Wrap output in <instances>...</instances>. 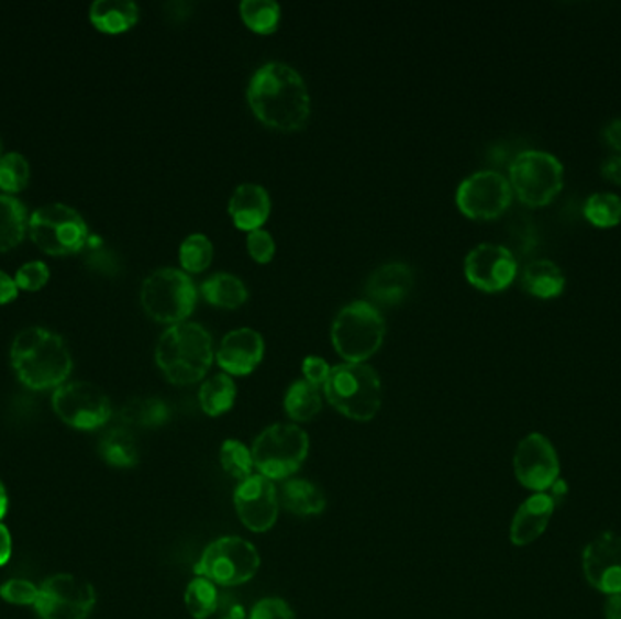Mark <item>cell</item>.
<instances>
[{
    "instance_id": "cell-1",
    "label": "cell",
    "mask_w": 621,
    "mask_h": 619,
    "mask_svg": "<svg viewBox=\"0 0 621 619\" xmlns=\"http://www.w3.org/2000/svg\"><path fill=\"white\" fill-rule=\"evenodd\" d=\"M251 110L278 131H298L308 124L311 97L302 75L288 64L269 63L256 69L247 88Z\"/></svg>"
},
{
    "instance_id": "cell-2",
    "label": "cell",
    "mask_w": 621,
    "mask_h": 619,
    "mask_svg": "<svg viewBox=\"0 0 621 619\" xmlns=\"http://www.w3.org/2000/svg\"><path fill=\"white\" fill-rule=\"evenodd\" d=\"M10 358L19 380L33 390L57 389L74 369V358L63 336L41 325L16 333Z\"/></svg>"
},
{
    "instance_id": "cell-3",
    "label": "cell",
    "mask_w": 621,
    "mask_h": 619,
    "mask_svg": "<svg viewBox=\"0 0 621 619\" xmlns=\"http://www.w3.org/2000/svg\"><path fill=\"white\" fill-rule=\"evenodd\" d=\"M155 358L171 384H197L213 364L211 334L200 323H175L158 340Z\"/></svg>"
},
{
    "instance_id": "cell-4",
    "label": "cell",
    "mask_w": 621,
    "mask_h": 619,
    "mask_svg": "<svg viewBox=\"0 0 621 619\" xmlns=\"http://www.w3.org/2000/svg\"><path fill=\"white\" fill-rule=\"evenodd\" d=\"M324 390L331 406L355 422H369L380 411L381 382L372 365L345 362L331 367Z\"/></svg>"
},
{
    "instance_id": "cell-5",
    "label": "cell",
    "mask_w": 621,
    "mask_h": 619,
    "mask_svg": "<svg viewBox=\"0 0 621 619\" xmlns=\"http://www.w3.org/2000/svg\"><path fill=\"white\" fill-rule=\"evenodd\" d=\"M251 454L253 465L264 478L289 479L308 458V432L295 423H275L256 436Z\"/></svg>"
},
{
    "instance_id": "cell-6",
    "label": "cell",
    "mask_w": 621,
    "mask_h": 619,
    "mask_svg": "<svg viewBox=\"0 0 621 619\" xmlns=\"http://www.w3.org/2000/svg\"><path fill=\"white\" fill-rule=\"evenodd\" d=\"M386 322L372 303L353 302L336 314L331 329L334 349L347 364H364L384 344Z\"/></svg>"
},
{
    "instance_id": "cell-7",
    "label": "cell",
    "mask_w": 621,
    "mask_h": 619,
    "mask_svg": "<svg viewBox=\"0 0 621 619\" xmlns=\"http://www.w3.org/2000/svg\"><path fill=\"white\" fill-rule=\"evenodd\" d=\"M509 183L523 203L542 208L564 188V164L558 156L539 150L518 153L509 167Z\"/></svg>"
},
{
    "instance_id": "cell-8",
    "label": "cell",
    "mask_w": 621,
    "mask_h": 619,
    "mask_svg": "<svg viewBox=\"0 0 621 619\" xmlns=\"http://www.w3.org/2000/svg\"><path fill=\"white\" fill-rule=\"evenodd\" d=\"M27 231L33 242L49 255L79 253L88 244L89 230L77 209L53 202L30 214Z\"/></svg>"
},
{
    "instance_id": "cell-9",
    "label": "cell",
    "mask_w": 621,
    "mask_h": 619,
    "mask_svg": "<svg viewBox=\"0 0 621 619\" xmlns=\"http://www.w3.org/2000/svg\"><path fill=\"white\" fill-rule=\"evenodd\" d=\"M260 568V554L255 545L239 537L214 540L206 546L195 574L213 582L217 587H236L255 578Z\"/></svg>"
},
{
    "instance_id": "cell-10",
    "label": "cell",
    "mask_w": 621,
    "mask_h": 619,
    "mask_svg": "<svg viewBox=\"0 0 621 619\" xmlns=\"http://www.w3.org/2000/svg\"><path fill=\"white\" fill-rule=\"evenodd\" d=\"M142 308L147 314L163 323H182L193 312L197 289L184 272L163 267L153 272L142 284Z\"/></svg>"
},
{
    "instance_id": "cell-11",
    "label": "cell",
    "mask_w": 621,
    "mask_h": 619,
    "mask_svg": "<svg viewBox=\"0 0 621 619\" xmlns=\"http://www.w3.org/2000/svg\"><path fill=\"white\" fill-rule=\"evenodd\" d=\"M52 404L64 423L80 431L99 429L113 414L110 398L91 382H66L53 390Z\"/></svg>"
},
{
    "instance_id": "cell-12",
    "label": "cell",
    "mask_w": 621,
    "mask_h": 619,
    "mask_svg": "<svg viewBox=\"0 0 621 619\" xmlns=\"http://www.w3.org/2000/svg\"><path fill=\"white\" fill-rule=\"evenodd\" d=\"M95 601L97 594L88 582L74 574H55L38 587L33 607L42 619H86Z\"/></svg>"
},
{
    "instance_id": "cell-13",
    "label": "cell",
    "mask_w": 621,
    "mask_h": 619,
    "mask_svg": "<svg viewBox=\"0 0 621 619\" xmlns=\"http://www.w3.org/2000/svg\"><path fill=\"white\" fill-rule=\"evenodd\" d=\"M511 183L498 172L473 173L456 191L459 211L475 220L497 219L511 206Z\"/></svg>"
},
{
    "instance_id": "cell-14",
    "label": "cell",
    "mask_w": 621,
    "mask_h": 619,
    "mask_svg": "<svg viewBox=\"0 0 621 619\" xmlns=\"http://www.w3.org/2000/svg\"><path fill=\"white\" fill-rule=\"evenodd\" d=\"M514 474L525 489L547 493L559 479V460L553 443L540 432H533L518 443Z\"/></svg>"
},
{
    "instance_id": "cell-15",
    "label": "cell",
    "mask_w": 621,
    "mask_h": 619,
    "mask_svg": "<svg viewBox=\"0 0 621 619\" xmlns=\"http://www.w3.org/2000/svg\"><path fill=\"white\" fill-rule=\"evenodd\" d=\"M236 515L242 523L253 532L271 531L277 523L280 500L278 489L271 479L264 478L262 474H253L249 478L239 484L233 495Z\"/></svg>"
},
{
    "instance_id": "cell-16",
    "label": "cell",
    "mask_w": 621,
    "mask_h": 619,
    "mask_svg": "<svg viewBox=\"0 0 621 619\" xmlns=\"http://www.w3.org/2000/svg\"><path fill=\"white\" fill-rule=\"evenodd\" d=\"M517 273V258L503 245H476L465 256V276L480 291H503L514 281Z\"/></svg>"
},
{
    "instance_id": "cell-17",
    "label": "cell",
    "mask_w": 621,
    "mask_h": 619,
    "mask_svg": "<svg viewBox=\"0 0 621 619\" xmlns=\"http://www.w3.org/2000/svg\"><path fill=\"white\" fill-rule=\"evenodd\" d=\"M584 573L587 582L600 593L621 594V537L603 532L585 546Z\"/></svg>"
},
{
    "instance_id": "cell-18",
    "label": "cell",
    "mask_w": 621,
    "mask_h": 619,
    "mask_svg": "<svg viewBox=\"0 0 621 619\" xmlns=\"http://www.w3.org/2000/svg\"><path fill=\"white\" fill-rule=\"evenodd\" d=\"M264 358V339L255 329L242 328L225 334L217 360L225 375H249Z\"/></svg>"
},
{
    "instance_id": "cell-19",
    "label": "cell",
    "mask_w": 621,
    "mask_h": 619,
    "mask_svg": "<svg viewBox=\"0 0 621 619\" xmlns=\"http://www.w3.org/2000/svg\"><path fill=\"white\" fill-rule=\"evenodd\" d=\"M556 507L558 505L548 493H536L523 501L512 518V545L525 546L536 542L551 523Z\"/></svg>"
},
{
    "instance_id": "cell-20",
    "label": "cell",
    "mask_w": 621,
    "mask_h": 619,
    "mask_svg": "<svg viewBox=\"0 0 621 619\" xmlns=\"http://www.w3.org/2000/svg\"><path fill=\"white\" fill-rule=\"evenodd\" d=\"M271 213V198L258 184H242L230 200V214L239 230H260Z\"/></svg>"
},
{
    "instance_id": "cell-21",
    "label": "cell",
    "mask_w": 621,
    "mask_h": 619,
    "mask_svg": "<svg viewBox=\"0 0 621 619\" xmlns=\"http://www.w3.org/2000/svg\"><path fill=\"white\" fill-rule=\"evenodd\" d=\"M413 269L402 262L380 266L367 281V292L376 302L398 303L413 287Z\"/></svg>"
},
{
    "instance_id": "cell-22",
    "label": "cell",
    "mask_w": 621,
    "mask_h": 619,
    "mask_svg": "<svg viewBox=\"0 0 621 619\" xmlns=\"http://www.w3.org/2000/svg\"><path fill=\"white\" fill-rule=\"evenodd\" d=\"M138 13L133 0H95L89 8V21L100 32L122 33L135 26Z\"/></svg>"
},
{
    "instance_id": "cell-23",
    "label": "cell",
    "mask_w": 621,
    "mask_h": 619,
    "mask_svg": "<svg viewBox=\"0 0 621 619\" xmlns=\"http://www.w3.org/2000/svg\"><path fill=\"white\" fill-rule=\"evenodd\" d=\"M278 500L284 509L297 516H317L325 509V496L317 485L308 479H286L278 490Z\"/></svg>"
},
{
    "instance_id": "cell-24",
    "label": "cell",
    "mask_w": 621,
    "mask_h": 619,
    "mask_svg": "<svg viewBox=\"0 0 621 619\" xmlns=\"http://www.w3.org/2000/svg\"><path fill=\"white\" fill-rule=\"evenodd\" d=\"M522 281L525 291L539 298H556L565 289L562 267L548 258H539L528 264L523 269Z\"/></svg>"
},
{
    "instance_id": "cell-25",
    "label": "cell",
    "mask_w": 621,
    "mask_h": 619,
    "mask_svg": "<svg viewBox=\"0 0 621 619\" xmlns=\"http://www.w3.org/2000/svg\"><path fill=\"white\" fill-rule=\"evenodd\" d=\"M27 224L26 206L13 195H0V251L21 244L26 236Z\"/></svg>"
},
{
    "instance_id": "cell-26",
    "label": "cell",
    "mask_w": 621,
    "mask_h": 619,
    "mask_svg": "<svg viewBox=\"0 0 621 619\" xmlns=\"http://www.w3.org/2000/svg\"><path fill=\"white\" fill-rule=\"evenodd\" d=\"M202 295L214 308L236 309L247 300V287L239 276L219 273L202 284Z\"/></svg>"
},
{
    "instance_id": "cell-27",
    "label": "cell",
    "mask_w": 621,
    "mask_h": 619,
    "mask_svg": "<svg viewBox=\"0 0 621 619\" xmlns=\"http://www.w3.org/2000/svg\"><path fill=\"white\" fill-rule=\"evenodd\" d=\"M100 456L113 467H133L138 464V445L127 429L117 427L100 440Z\"/></svg>"
},
{
    "instance_id": "cell-28",
    "label": "cell",
    "mask_w": 621,
    "mask_h": 619,
    "mask_svg": "<svg viewBox=\"0 0 621 619\" xmlns=\"http://www.w3.org/2000/svg\"><path fill=\"white\" fill-rule=\"evenodd\" d=\"M200 407L208 417H220L230 411L236 400V386L233 378L225 373L214 375L200 387Z\"/></svg>"
},
{
    "instance_id": "cell-29",
    "label": "cell",
    "mask_w": 621,
    "mask_h": 619,
    "mask_svg": "<svg viewBox=\"0 0 621 619\" xmlns=\"http://www.w3.org/2000/svg\"><path fill=\"white\" fill-rule=\"evenodd\" d=\"M284 407L295 422H309L322 411V395L319 387L308 380H298L289 387Z\"/></svg>"
},
{
    "instance_id": "cell-30",
    "label": "cell",
    "mask_w": 621,
    "mask_h": 619,
    "mask_svg": "<svg viewBox=\"0 0 621 619\" xmlns=\"http://www.w3.org/2000/svg\"><path fill=\"white\" fill-rule=\"evenodd\" d=\"M121 418L127 425L157 427L167 422L169 409L158 398H135L122 407Z\"/></svg>"
},
{
    "instance_id": "cell-31",
    "label": "cell",
    "mask_w": 621,
    "mask_h": 619,
    "mask_svg": "<svg viewBox=\"0 0 621 619\" xmlns=\"http://www.w3.org/2000/svg\"><path fill=\"white\" fill-rule=\"evenodd\" d=\"M186 607L195 619H208L219 610V588L213 582L197 576L186 588Z\"/></svg>"
},
{
    "instance_id": "cell-32",
    "label": "cell",
    "mask_w": 621,
    "mask_h": 619,
    "mask_svg": "<svg viewBox=\"0 0 621 619\" xmlns=\"http://www.w3.org/2000/svg\"><path fill=\"white\" fill-rule=\"evenodd\" d=\"M241 15L247 27L256 33H271L280 22V5L275 0H244Z\"/></svg>"
},
{
    "instance_id": "cell-33",
    "label": "cell",
    "mask_w": 621,
    "mask_h": 619,
    "mask_svg": "<svg viewBox=\"0 0 621 619\" xmlns=\"http://www.w3.org/2000/svg\"><path fill=\"white\" fill-rule=\"evenodd\" d=\"M585 219L596 228H612L621 222V197L614 194L590 195L584 203Z\"/></svg>"
},
{
    "instance_id": "cell-34",
    "label": "cell",
    "mask_w": 621,
    "mask_h": 619,
    "mask_svg": "<svg viewBox=\"0 0 621 619\" xmlns=\"http://www.w3.org/2000/svg\"><path fill=\"white\" fill-rule=\"evenodd\" d=\"M32 167L22 153L11 152L0 156V189L5 195L19 194L26 188Z\"/></svg>"
},
{
    "instance_id": "cell-35",
    "label": "cell",
    "mask_w": 621,
    "mask_h": 619,
    "mask_svg": "<svg viewBox=\"0 0 621 619\" xmlns=\"http://www.w3.org/2000/svg\"><path fill=\"white\" fill-rule=\"evenodd\" d=\"M220 464L224 467L225 473L244 482V479L253 476V454L251 449L239 440H225L220 447Z\"/></svg>"
},
{
    "instance_id": "cell-36",
    "label": "cell",
    "mask_w": 621,
    "mask_h": 619,
    "mask_svg": "<svg viewBox=\"0 0 621 619\" xmlns=\"http://www.w3.org/2000/svg\"><path fill=\"white\" fill-rule=\"evenodd\" d=\"M213 261V244L206 234H189L180 245V264L189 273H200L208 269Z\"/></svg>"
},
{
    "instance_id": "cell-37",
    "label": "cell",
    "mask_w": 621,
    "mask_h": 619,
    "mask_svg": "<svg viewBox=\"0 0 621 619\" xmlns=\"http://www.w3.org/2000/svg\"><path fill=\"white\" fill-rule=\"evenodd\" d=\"M49 267L42 261H30L22 264L15 273V281L19 289L24 291H38L49 280Z\"/></svg>"
},
{
    "instance_id": "cell-38",
    "label": "cell",
    "mask_w": 621,
    "mask_h": 619,
    "mask_svg": "<svg viewBox=\"0 0 621 619\" xmlns=\"http://www.w3.org/2000/svg\"><path fill=\"white\" fill-rule=\"evenodd\" d=\"M0 598L11 605H35L38 587L27 579H10L0 587Z\"/></svg>"
},
{
    "instance_id": "cell-39",
    "label": "cell",
    "mask_w": 621,
    "mask_h": 619,
    "mask_svg": "<svg viewBox=\"0 0 621 619\" xmlns=\"http://www.w3.org/2000/svg\"><path fill=\"white\" fill-rule=\"evenodd\" d=\"M247 251L258 264H269L275 256V240L264 230L249 231Z\"/></svg>"
},
{
    "instance_id": "cell-40",
    "label": "cell",
    "mask_w": 621,
    "mask_h": 619,
    "mask_svg": "<svg viewBox=\"0 0 621 619\" xmlns=\"http://www.w3.org/2000/svg\"><path fill=\"white\" fill-rule=\"evenodd\" d=\"M249 619H295V612L284 599L264 598L253 607Z\"/></svg>"
},
{
    "instance_id": "cell-41",
    "label": "cell",
    "mask_w": 621,
    "mask_h": 619,
    "mask_svg": "<svg viewBox=\"0 0 621 619\" xmlns=\"http://www.w3.org/2000/svg\"><path fill=\"white\" fill-rule=\"evenodd\" d=\"M302 371L309 384L320 387L324 386L328 378H330L331 367L320 356H308V358L303 360Z\"/></svg>"
},
{
    "instance_id": "cell-42",
    "label": "cell",
    "mask_w": 621,
    "mask_h": 619,
    "mask_svg": "<svg viewBox=\"0 0 621 619\" xmlns=\"http://www.w3.org/2000/svg\"><path fill=\"white\" fill-rule=\"evenodd\" d=\"M16 295H19V286L15 278H11L8 273L0 269V306L15 300Z\"/></svg>"
},
{
    "instance_id": "cell-43",
    "label": "cell",
    "mask_w": 621,
    "mask_h": 619,
    "mask_svg": "<svg viewBox=\"0 0 621 619\" xmlns=\"http://www.w3.org/2000/svg\"><path fill=\"white\" fill-rule=\"evenodd\" d=\"M601 175L607 178L609 183L621 186V156H611L601 164Z\"/></svg>"
},
{
    "instance_id": "cell-44",
    "label": "cell",
    "mask_w": 621,
    "mask_h": 619,
    "mask_svg": "<svg viewBox=\"0 0 621 619\" xmlns=\"http://www.w3.org/2000/svg\"><path fill=\"white\" fill-rule=\"evenodd\" d=\"M11 551H13V545H11L10 531L8 527L0 523V567H4L5 563L10 562Z\"/></svg>"
},
{
    "instance_id": "cell-45",
    "label": "cell",
    "mask_w": 621,
    "mask_h": 619,
    "mask_svg": "<svg viewBox=\"0 0 621 619\" xmlns=\"http://www.w3.org/2000/svg\"><path fill=\"white\" fill-rule=\"evenodd\" d=\"M603 136L614 150L621 152V119L611 120L603 130Z\"/></svg>"
},
{
    "instance_id": "cell-46",
    "label": "cell",
    "mask_w": 621,
    "mask_h": 619,
    "mask_svg": "<svg viewBox=\"0 0 621 619\" xmlns=\"http://www.w3.org/2000/svg\"><path fill=\"white\" fill-rule=\"evenodd\" d=\"M607 619H621V594L609 596L606 604Z\"/></svg>"
},
{
    "instance_id": "cell-47",
    "label": "cell",
    "mask_w": 621,
    "mask_h": 619,
    "mask_svg": "<svg viewBox=\"0 0 621 619\" xmlns=\"http://www.w3.org/2000/svg\"><path fill=\"white\" fill-rule=\"evenodd\" d=\"M547 493L553 496V500L556 501V505H559L565 500V496H567V484H565L564 479H556L553 487H551Z\"/></svg>"
},
{
    "instance_id": "cell-48",
    "label": "cell",
    "mask_w": 621,
    "mask_h": 619,
    "mask_svg": "<svg viewBox=\"0 0 621 619\" xmlns=\"http://www.w3.org/2000/svg\"><path fill=\"white\" fill-rule=\"evenodd\" d=\"M5 512H8V493H5L4 484L0 482V520L4 518Z\"/></svg>"
},
{
    "instance_id": "cell-49",
    "label": "cell",
    "mask_w": 621,
    "mask_h": 619,
    "mask_svg": "<svg viewBox=\"0 0 621 619\" xmlns=\"http://www.w3.org/2000/svg\"><path fill=\"white\" fill-rule=\"evenodd\" d=\"M0 156H2V141H0Z\"/></svg>"
},
{
    "instance_id": "cell-50",
    "label": "cell",
    "mask_w": 621,
    "mask_h": 619,
    "mask_svg": "<svg viewBox=\"0 0 621 619\" xmlns=\"http://www.w3.org/2000/svg\"><path fill=\"white\" fill-rule=\"evenodd\" d=\"M222 619H235V618H222Z\"/></svg>"
}]
</instances>
